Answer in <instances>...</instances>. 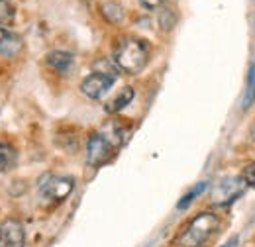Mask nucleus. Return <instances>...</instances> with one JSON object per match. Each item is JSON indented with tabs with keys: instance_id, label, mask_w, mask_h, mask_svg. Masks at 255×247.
I'll return each instance as SVG.
<instances>
[{
	"instance_id": "f257e3e1",
	"label": "nucleus",
	"mask_w": 255,
	"mask_h": 247,
	"mask_svg": "<svg viewBox=\"0 0 255 247\" xmlns=\"http://www.w3.org/2000/svg\"><path fill=\"white\" fill-rule=\"evenodd\" d=\"M147 61H149V47L143 39H137V37L122 39L114 51V65L129 75L143 71Z\"/></svg>"
},
{
	"instance_id": "f03ea898",
	"label": "nucleus",
	"mask_w": 255,
	"mask_h": 247,
	"mask_svg": "<svg viewBox=\"0 0 255 247\" xmlns=\"http://www.w3.org/2000/svg\"><path fill=\"white\" fill-rule=\"evenodd\" d=\"M220 220L212 212H202L196 218H192L191 224L183 230V234L177 238L179 247H204L212 236L218 232Z\"/></svg>"
},
{
	"instance_id": "7ed1b4c3",
	"label": "nucleus",
	"mask_w": 255,
	"mask_h": 247,
	"mask_svg": "<svg viewBox=\"0 0 255 247\" xmlns=\"http://www.w3.org/2000/svg\"><path fill=\"white\" fill-rule=\"evenodd\" d=\"M73 188H75V179L47 175L41 181V185H39V194H41L43 200L53 202V204H59V202H63L65 198L73 192Z\"/></svg>"
},
{
	"instance_id": "20e7f679",
	"label": "nucleus",
	"mask_w": 255,
	"mask_h": 247,
	"mask_svg": "<svg viewBox=\"0 0 255 247\" xmlns=\"http://www.w3.org/2000/svg\"><path fill=\"white\" fill-rule=\"evenodd\" d=\"M244 188H246V183L242 181V177H226L214 186L212 200L216 206H230L242 196Z\"/></svg>"
},
{
	"instance_id": "39448f33",
	"label": "nucleus",
	"mask_w": 255,
	"mask_h": 247,
	"mask_svg": "<svg viewBox=\"0 0 255 247\" xmlns=\"http://www.w3.org/2000/svg\"><path fill=\"white\" fill-rule=\"evenodd\" d=\"M116 83V75L110 73H93L89 75L83 83H81V91L87 98L91 100H100L104 94L112 89V85Z\"/></svg>"
},
{
	"instance_id": "423d86ee",
	"label": "nucleus",
	"mask_w": 255,
	"mask_h": 247,
	"mask_svg": "<svg viewBox=\"0 0 255 247\" xmlns=\"http://www.w3.org/2000/svg\"><path fill=\"white\" fill-rule=\"evenodd\" d=\"M26 246V230L24 224L8 218L0 224V247H24Z\"/></svg>"
},
{
	"instance_id": "0eeeda50",
	"label": "nucleus",
	"mask_w": 255,
	"mask_h": 247,
	"mask_svg": "<svg viewBox=\"0 0 255 247\" xmlns=\"http://www.w3.org/2000/svg\"><path fill=\"white\" fill-rule=\"evenodd\" d=\"M112 149H114V145L108 141V137L104 133H93L89 143H87V161H89V165H93V167L102 165L112 155Z\"/></svg>"
},
{
	"instance_id": "6e6552de",
	"label": "nucleus",
	"mask_w": 255,
	"mask_h": 247,
	"mask_svg": "<svg viewBox=\"0 0 255 247\" xmlns=\"http://www.w3.org/2000/svg\"><path fill=\"white\" fill-rule=\"evenodd\" d=\"M22 49H24V41L16 31L0 28V55L2 57H6V59L18 57L22 53Z\"/></svg>"
},
{
	"instance_id": "1a4fd4ad",
	"label": "nucleus",
	"mask_w": 255,
	"mask_h": 247,
	"mask_svg": "<svg viewBox=\"0 0 255 247\" xmlns=\"http://www.w3.org/2000/svg\"><path fill=\"white\" fill-rule=\"evenodd\" d=\"M47 65L53 69V71H57V73H61V75H67L71 69H73V65H75V57H73V53H69V51H51L49 55H47Z\"/></svg>"
},
{
	"instance_id": "9d476101",
	"label": "nucleus",
	"mask_w": 255,
	"mask_h": 247,
	"mask_svg": "<svg viewBox=\"0 0 255 247\" xmlns=\"http://www.w3.org/2000/svg\"><path fill=\"white\" fill-rule=\"evenodd\" d=\"M133 94H135V93H133V89H131V87L122 89L120 93L116 94V96H114V98H112V100H110V102L104 106V110H106V112H110V114L120 112L122 108H126L128 104L133 100Z\"/></svg>"
},
{
	"instance_id": "9b49d317",
	"label": "nucleus",
	"mask_w": 255,
	"mask_h": 247,
	"mask_svg": "<svg viewBox=\"0 0 255 247\" xmlns=\"http://www.w3.org/2000/svg\"><path fill=\"white\" fill-rule=\"evenodd\" d=\"M102 16L110 22V24H120L122 20H124V16H126V12H124V8L118 4V2H106V4H102Z\"/></svg>"
},
{
	"instance_id": "f8f14e48",
	"label": "nucleus",
	"mask_w": 255,
	"mask_h": 247,
	"mask_svg": "<svg viewBox=\"0 0 255 247\" xmlns=\"http://www.w3.org/2000/svg\"><path fill=\"white\" fill-rule=\"evenodd\" d=\"M16 149L10 143H0V173L8 171L16 165Z\"/></svg>"
},
{
	"instance_id": "ddd939ff",
	"label": "nucleus",
	"mask_w": 255,
	"mask_h": 247,
	"mask_svg": "<svg viewBox=\"0 0 255 247\" xmlns=\"http://www.w3.org/2000/svg\"><path fill=\"white\" fill-rule=\"evenodd\" d=\"M16 18V10L8 0H0V28H6L14 22Z\"/></svg>"
},
{
	"instance_id": "4468645a",
	"label": "nucleus",
	"mask_w": 255,
	"mask_h": 247,
	"mask_svg": "<svg viewBox=\"0 0 255 247\" xmlns=\"http://www.w3.org/2000/svg\"><path fill=\"white\" fill-rule=\"evenodd\" d=\"M255 102V63L250 69V75H248V91L244 96V108L248 110L252 104Z\"/></svg>"
},
{
	"instance_id": "2eb2a0df",
	"label": "nucleus",
	"mask_w": 255,
	"mask_h": 247,
	"mask_svg": "<svg viewBox=\"0 0 255 247\" xmlns=\"http://www.w3.org/2000/svg\"><path fill=\"white\" fill-rule=\"evenodd\" d=\"M206 186H208L206 183H200V185L194 186L192 190H189V192H187V194H185V196L181 198V202L177 204V208H181V210H183V208H187V206L191 204L192 200H194V198H196V196H198L200 192H204V188H206Z\"/></svg>"
},
{
	"instance_id": "dca6fc26",
	"label": "nucleus",
	"mask_w": 255,
	"mask_h": 247,
	"mask_svg": "<svg viewBox=\"0 0 255 247\" xmlns=\"http://www.w3.org/2000/svg\"><path fill=\"white\" fill-rule=\"evenodd\" d=\"M175 14L169 10V8H163L161 10V14H159V24H161V28L165 31H171V28L175 26Z\"/></svg>"
},
{
	"instance_id": "f3484780",
	"label": "nucleus",
	"mask_w": 255,
	"mask_h": 247,
	"mask_svg": "<svg viewBox=\"0 0 255 247\" xmlns=\"http://www.w3.org/2000/svg\"><path fill=\"white\" fill-rule=\"evenodd\" d=\"M242 181L246 183V186H252L255 188V161L254 163H248L242 171Z\"/></svg>"
},
{
	"instance_id": "a211bd4d",
	"label": "nucleus",
	"mask_w": 255,
	"mask_h": 247,
	"mask_svg": "<svg viewBox=\"0 0 255 247\" xmlns=\"http://www.w3.org/2000/svg\"><path fill=\"white\" fill-rule=\"evenodd\" d=\"M161 2H163V0H139V4H141L143 8H147V10H155V8H159Z\"/></svg>"
},
{
	"instance_id": "6ab92c4d",
	"label": "nucleus",
	"mask_w": 255,
	"mask_h": 247,
	"mask_svg": "<svg viewBox=\"0 0 255 247\" xmlns=\"http://www.w3.org/2000/svg\"><path fill=\"white\" fill-rule=\"evenodd\" d=\"M236 246H238V238H232V240H230L228 244H224L222 247H236Z\"/></svg>"
}]
</instances>
